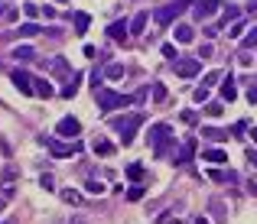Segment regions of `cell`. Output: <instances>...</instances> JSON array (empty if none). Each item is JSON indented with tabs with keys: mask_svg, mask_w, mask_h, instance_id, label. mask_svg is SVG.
Returning a JSON list of instances; mask_svg holds the SVG:
<instances>
[{
	"mask_svg": "<svg viewBox=\"0 0 257 224\" xmlns=\"http://www.w3.org/2000/svg\"><path fill=\"white\" fill-rule=\"evenodd\" d=\"M172 140H176V133H172L170 124H153L150 130H147V143H150L153 156H166L172 146Z\"/></svg>",
	"mask_w": 257,
	"mask_h": 224,
	"instance_id": "6da1fadb",
	"label": "cell"
},
{
	"mask_svg": "<svg viewBox=\"0 0 257 224\" xmlns=\"http://www.w3.org/2000/svg\"><path fill=\"white\" fill-rule=\"evenodd\" d=\"M140 124H143V117H140V114H124V117H114L111 124H107V127L114 130V133L120 137V143L127 146V143H134V137H137V127H140Z\"/></svg>",
	"mask_w": 257,
	"mask_h": 224,
	"instance_id": "7a4b0ae2",
	"label": "cell"
},
{
	"mask_svg": "<svg viewBox=\"0 0 257 224\" xmlns=\"http://www.w3.org/2000/svg\"><path fill=\"white\" fill-rule=\"evenodd\" d=\"M95 101H98V111L111 114V111H120V107H127L134 97L118 95V91H111V88H98V91H95Z\"/></svg>",
	"mask_w": 257,
	"mask_h": 224,
	"instance_id": "3957f363",
	"label": "cell"
},
{
	"mask_svg": "<svg viewBox=\"0 0 257 224\" xmlns=\"http://www.w3.org/2000/svg\"><path fill=\"white\" fill-rule=\"evenodd\" d=\"M192 0H172V3H166V7H160V10L153 13V23H160V26H170L176 16H179L186 7H189Z\"/></svg>",
	"mask_w": 257,
	"mask_h": 224,
	"instance_id": "277c9868",
	"label": "cell"
},
{
	"mask_svg": "<svg viewBox=\"0 0 257 224\" xmlns=\"http://www.w3.org/2000/svg\"><path fill=\"white\" fill-rule=\"evenodd\" d=\"M46 149L52 153V156H59V160H65V156H75V153H82V143H59L55 137L46 140Z\"/></svg>",
	"mask_w": 257,
	"mask_h": 224,
	"instance_id": "5b68a950",
	"label": "cell"
},
{
	"mask_svg": "<svg viewBox=\"0 0 257 224\" xmlns=\"http://www.w3.org/2000/svg\"><path fill=\"white\" fill-rule=\"evenodd\" d=\"M13 192H17V166H7L0 172V195H3V202H10Z\"/></svg>",
	"mask_w": 257,
	"mask_h": 224,
	"instance_id": "8992f818",
	"label": "cell"
},
{
	"mask_svg": "<svg viewBox=\"0 0 257 224\" xmlns=\"http://www.w3.org/2000/svg\"><path fill=\"white\" fill-rule=\"evenodd\" d=\"M46 68H49V72H55V78H65V85H69V81H72V65L65 62L62 55H55V59H49V62H46Z\"/></svg>",
	"mask_w": 257,
	"mask_h": 224,
	"instance_id": "52a82bcc",
	"label": "cell"
},
{
	"mask_svg": "<svg viewBox=\"0 0 257 224\" xmlns=\"http://www.w3.org/2000/svg\"><path fill=\"white\" fill-rule=\"evenodd\" d=\"M202 72V62L199 59H176V75L179 78H195Z\"/></svg>",
	"mask_w": 257,
	"mask_h": 224,
	"instance_id": "ba28073f",
	"label": "cell"
},
{
	"mask_svg": "<svg viewBox=\"0 0 257 224\" xmlns=\"http://www.w3.org/2000/svg\"><path fill=\"white\" fill-rule=\"evenodd\" d=\"M10 81H13V88H17L20 95H36V91H33V78H30V72L17 68V72L10 75Z\"/></svg>",
	"mask_w": 257,
	"mask_h": 224,
	"instance_id": "9c48e42d",
	"label": "cell"
},
{
	"mask_svg": "<svg viewBox=\"0 0 257 224\" xmlns=\"http://www.w3.org/2000/svg\"><path fill=\"white\" fill-rule=\"evenodd\" d=\"M55 133H59V137L75 140L78 133H82V124H78L75 117H62V120H59V127H55Z\"/></svg>",
	"mask_w": 257,
	"mask_h": 224,
	"instance_id": "30bf717a",
	"label": "cell"
},
{
	"mask_svg": "<svg viewBox=\"0 0 257 224\" xmlns=\"http://www.w3.org/2000/svg\"><path fill=\"white\" fill-rule=\"evenodd\" d=\"M192 156H195V140L189 137L186 143L179 146V156H176V166H189L192 162Z\"/></svg>",
	"mask_w": 257,
	"mask_h": 224,
	"instance_id": "8fae6325",
	"label": "cell"
},
{
	"mask_svg": "<svg viewBox=\"0 0 257 224\" xmlns=\"http://www.w3.org/2000/svg\"><path fill=\"white\" fill-rule=\"evenodd\" d=\"M218 7H222V3H218V0H195V16H199V20H205V16H212L215 10H218Z\"/></svg>",
	"mask_w": 257,
	"mask_h": 224,
	"instance_id": "7c38bea8",
	"label": "cell"
},
{
	"mask_svg": "<svg viewBox=\"0 0 257 224\" xmlns=\"http://www.w3.org/2000/svg\"><path fill=\"white\" fill-rule=\"evenodd\" d=\"M107 36H111V39H118V43H124V39L130 36V23H124V20L111 23V26H107Z\"/></svg>",
	"mask_w": 257,
	"mask_h": 224,
	"instance_id": "4fadbf2b",
	"label": "cell"
},
{
	"mask_svg": "<svg viewBox=\"0 0 257 224\" xmlns=\"http://www.w3.org/2000/svg\"><path fill=\"white\" fill-rule=\"evenodd\" d=\"M202 160L212 162V166H222V162H228V153L218 149V146H212V149H202Z\"/></svg>",
	"mask_w": 257,
	"mask_h": 224,
	"instance_id": "5bb4252c",
	"label": "cell"
},
{
	"mask_svg": "<svg viewBox=\"0 0 257 224\" xmlns=\"http://www.w3.org/2000/svg\"><path fill=\"white\" fill-rule=\"evenodd\" d=\"M95 153L101 156V160H107V156H114V143L104 137H95Z\"/></svg>",
	"mask_w": 257,
	"mask_h": 224,
	"instance_id": "9a60e30c",
	"label": "cell"
},
{
	"mask_svg": "<svg viewBox=\"0 0 257 224\" xmlns=\"http://www.w3.org/2000/svg\"><path fill=\"white\" fill-rule=\"evenodd\" d=\"M33 91H36V95H39V97H46V101H49V97L55 95V88L49 85L46 78H36V81H33Z\"/></svg>",
	"mask_w": 257,
	"mask_h": 224,
	"instance_id": "2e32d148",
	"label": "cell"
},
{
	"mask_svg": "<svg viewBox=\"0 0 257 224\" xmlns=\"http://www.w3.org/2000/svg\"><path fill=\"white\" fill-rule=\"evenodd\" d=\"M222 97H225L228 104H231V101L238 97V85H235V78H231V75H228L225 81H222Z\"/></svg>",
	"mask_w": 257,
	"mask_h": 224,
	"instance_id": "e0dca14e",
	"label": "cell"
},
{
	"mask_svg": "<svg viewBox=\"0 0 257 224\" xmlns=\"http://www.w3.org/2000/svg\"><path fill=\"white\" fill-rule=\"evenodd\" d=\"M72 23H75V32H78V36H85L88 26H91V16H88V13H72Z\"/></svg>",
	"mask_w": 257,
	"mask_h": 224,
	"instance_id": "ac0fdd59",
	"label": "cell"
},
{
	"mask_svg": "<svg viewBox=\"0 0 257 224\" xmlns=\"http://www.w3.org/2000/svg\"><path fill=\"white\" fill-rule=\"evenodd\" d=\"M147 20H150V13H147V10H143V13H137V16L130 20V32H134V36H140V32L147 30Z\"/></svg>",
	"mask_w": 257,
	"mask_h": 224,
	"instance_id": "d6986e66",
	"label": "cell"
},
{
	"mask_svg": "<svg viewBox=\"0 0 257 224\" xmlns=\"http://www.w3.org/2000/svg\"><path fill=\"white\" fill-rule=\"evenodd\" d=\"M202 137L222 143V140H228V127H202Z\"/></svg>",
	"mask_w": 257,
	"mask_h": 224,
	"instance_id": "ffe728a7",
	"label": "cell"
},
{
	"mask_svg": "<svg viewBox=\"0 0 257 224\" xmlns=\"http://www.w3.org/2000/svg\"><path fill=\"white\" fill-rule=\"evenodd\" d=\"M78 88H82V75L75 72V75H72V81L62 88V97H75V95H78Z\"/></svg>",
	"mask_w": 257,
	"mask_h": 224,
	"instance_id": "44dd1931",
	"label": "cell"
},
{
	"mask_svg": "<svg viewBox=\"0 0 257 224\" xmlns=\"http://www.w3.org/2000/svg\"><path fill=\"white\" fill-rule=\"evenodd\" d=\"M104 78H111V81H120V78H124V65L120 62H111L104 68Z\"/></svg>",
	"mask_w": 257,
	"mask_h": 224,
	"instance_id": "7402d4cb",
	"label": "cell"
},
{
	"mask_svg": "<svg viewBox=\"0 0 257 224\" xmlns=\"http://www.w3.org/2000/svg\"><path fill=\"white\" fill-rule=\"evenodd\" d=\"M208 179H212V182H238V172H231V169H228V172L212 169V172H208Z\"/></svg>",
	"mask_w": 257,
	"mask_h": 224,
	"instance_id": "603a6c76",
	"label": "cell"
},
{
	"mask_svg": "<svg viewBox=\"0 0 257 224\" xmlns=\"http://www.w3.org/2000/svg\"><path fill=\"white\" fill-rule=\"evenodd\" d=\"M150 97H153V104H166V85L156 81V85L150 88Z\"/></svg>",
	"mask_w": 257,
	"mask_h": 224,
	"instance_id": "cb8c5ba5",
	"label": "cell"
},
{
	"mask_svg": "<svg viewBox=\"0 0 257 224\" xmlns=\"http://www.w3.org/2000/svg\"><path fill=\"white\" fill-rule=\"evenodd\" d=\"M192 39H195L192 26H176V43H192Z\"/></svg>",
	"mask_w": 257,
	"mask_h": 224,
	"instance_id": "d4e9b609",
	"label": "cell"
},
{
	"mask_svg": "<svg viewBox=\"0 0 257 224\" xmlns=\"http://www.w3.org/2000/svg\"><path fill=\"white\" fill-rule=\"evenodd\" d=\"M17 32H20L23 39H30V36H39V32H43V30H39V23H23V26H20V30H17Z\"/></svg>",
	"mask_w": 257,
	"mask_h": 224,
	"instance_id": "484cf974",
	"label": "cell"
},
{
	"mask_svg": "<svg viewBox=\"0 0 257 224\" xmlns=\"http://www.w3.org/2000/svg\"><path fill=\"white\" fill-rule=\"evenodd\" d=\"M85 192H88V195H104V182L88 179V182H85Z\"/></svg>",
	"mask_w": 257,
	"mask_h": 224,
	"instance_id": "4316f807",
	"label": "cell"
},
{
	"mask_svg": "<svg viewBox=\"0 0 257 224\" xmlns=\"http://www.w3.org/2000/svg\"><path fill=\"white\" fill-rule=\"evenodd\" d=\"M59 195H62V202H69V205H78V202H82V192H75V189H62Z\"/></svg>",
	"mask_w": 257,
	"mask_h": 224,
	"instance_id": "83f0119b",
	"label": "cell"
},
{
	"mask_svg": "<svg viewBox=\"0 0 257 224\" xmlns=\"http://www.w3.org/2000/svg\"><path fill=\"white\" fill-rule=\"evenodd\" d=\"M13 59H23V62H30V59H36V52H33L30 46H20V49H13Z\"/></svg>",
	"mask_w": 257,
	"mask_h": 224,
	"instance_id": "f1b7e54d",
	"label": "cell"
},
{
	"mask_svg": "<svg viewBox=\"0 0 257 224\" xmlns=\"http://www.w3.org/2000/svg\"><path fill=\"white\" fill-rule=\"evenodd\" d=\"M225 78H222V72H205V88H212V85H222Z\"/></svg>",
	"mask_w": 257,
	"mask_h": 224,
	"instance_id": "f546056e",
	"label": "cell"
},
{
	"mask_svg": "<svg viewBox=\"0 0 257 224\" xmlns=\"http://www.w3.org/2000/svg\"><path fill=\"white\" fill-rule=\"evenodd\" d=\"M222 111H225V104H218V101L205 104V114H208V117H222Z\"/></svg>",
	"mask_w": 257,
	"mask_h": 224,
	"instance_id": "4dcf8cb0",
	"label": "cell"
},
{
	"mask_svg": "<svg viewBox=\"0 0 257 224\" xmlns=\"http://www.w3.org/2000/svg\"><path fill=\"white\" fill-rule=\"evenodd\" d=\"M127 179H134V182H140V179H143V166H140V162H134V166L127 169Z\"/></svg>",
	"mask_w": 257,
	"mask_h": 224,
	"instance_id": "1f68e13d",
	"label": "cell"
},
{
	"mask_svg": "<svg viewBox=\"0 0 257 224\" xmlns=\"http://www.w3.org/2000/svg\"><path fill=\"white\" fill-rule=\"evenodd\" d=\"M244 49H257V26L244 36Z\"/></svg>",
	"mask_w": 257,
	"mask_h": 224,
	"instance_id": "d6a6232c",
	"label": "cell"
},
{
	"mask_svg": "<svg viewBox=\"0 0 257 224\" xmlns=\"http://www.w3.org/2000/svg\"><path fill=\"white\" fill-rule=\"evenodd\" d=\"M39 185H43L46 192H55V179H52V176H49V172H46L43 179H39Z\"/></svg>",
	"mask_w": 257,
	"mask_h": 224,
	"instance_id": "836d02e7",
	"label": "cell"
},
{
	"mask_svg": "<svg viewBox=\"0 0 257 224\" xmlns=\"http://www.w3.org/2000/svg\"><path fill=\"white\" fill-rule=\"evenodd\" d=\"M238 16H241V10H238V7H225V13H222V20H238Z\"/></svg>",
	"mask_w": 257,
	"mask_h": 224,
	"instance_id": "e575fe53",
	"label": "cell"
},
{
	"mask_svg": "<svg viewBox=\"0 0 257 224\" xmlns=\"http://www.w3.org/2000/svg\"><path fill=\"white\" fill-rule=\"evenodd\" d=\"M127 198L130 202H140V198H143V185H134V189L127 192Z\"/></svg>",
	"mask_w": 257,
	"mask_h": 224,
	"instance_id": "d590c367",
	"label": "cell"
},
{
	"mask_svg": "<svg viewBox=\"0 0 257 224\" xmlns=\"http://www.w3.org/2000/svg\"><path fill=\"white\" fill-rule=\"evenodd\" d=\"M23 13H26V16H39V7H36V3H23Z\"/></svg>",
	"mask_w": 257,
	"mask_h": 224,
	"instance_id": "8d00e7d4",
	"label": "cell"
},
{
	"mask_svg": "<svg viewBox=\"0 0 257 224\" xmlns=\"http://www.w3.org/2000/svg\"><path fill=\"white\" fill-rule=\"evenodd\" d=\"M195 101H199V104H202V101H208V88H195Z\"/></svg>",
	"mask_w": 257,
	"mask_h": 224,
	"instance_id": "74e56055",
	"label": "cell"
},
{
	"mask_svg": "<svg viewBox=\"0 0 257 224\" xmlns=\"http://www.w3.org/2000/svg\"><path fill=\"white\" fill-rule=\"evenodd\" d=\"M163 55H166V59H172V62H176V46H172V43H166V46H163Z\"/></svg>",
	"mask_w": 257,
	"mask_h": 224,
	"instance_id": "f35d334b",
	"label": "cell"
},
{
	"mask_svg": "<svg viewBox=\"0 0 257 224\" xmlns=\"http://www.w3.org/2000/svg\"><path fill=\"white\" fill-rule=\"evenodd\" d=\"M212 55H215L212 46H202V49H199V59H212Z\"/></svg>",
	"mask_w": 257,
	"mask_h": 224,
	"instance_id": "ab89813d",
	"label": "cell"
},
{
	"mask_svg": "<svg viewBox=\"0 0 257 224\" xmlns=\"http://www.w3.org/2000/svg\"><path fill=\"white\" fill-rule=\"evenodd\" d=\"M241 32H244V23H235V26L228 30V36H241Z\"/></svg>",
	"mask_w": 257,
	"mask_h": 224,
	"instance_id": "60d3db41",
	"label": "cell"
},
{
	"mask_svg": "<svg viewBox=\"0 0 257 224\" xmlns=\"http://www.w3.org/2000/svg\"><path fill=\"white\" fill-rule=\"evenodd\" d=\"M247 101H251V104H257V85L247 88Z\"/></svg>",
	"mask_w": 257,
	"mask_h": 224,
	"instance_id": "b9f144b4",
	"label": "cell"
},
{
	"mask_svg": "<svg viewBox=\"0 0 257 224\" xmlns=\"http://www.w3.org/2000/svg\"><path fill=\"white\" fill-rule=\"evenodd\" d=\"M179 117H182V120H186V124H195V114H192V111H182Z\"/></svg>",
	"mask_w": 257,
	"mask_h": 224,
	"instance_id": "7bdbcfd3",
	"label": "cell"
},
{
	"mask_svg": "<svg viewBox=\"0 0 257 224\" xmlns=\"http://www.w3.org/2000/svg\"><path fill=\"white\" fill-rule=\"evenodd\" d=\"M43 16L46 20H55V7H43Z\"/></svg>",
	"mask_w": 257,
	"mask_h": 224,
	"instance_id": "ee69618b",
	"label": "cell"
},
{
	"mask_svg": "<svg viewBox=\"0 0 257 224\" xmlns=\"http://www.w3.org/2000/svg\"><path fill=\"white\" fill-rule=\"evenodd\" d=\"M247 160H251V166H257V153H254V149L247 153Z\"/></svg>",
	"mask_w": 257,
	"mask_h": 224,
	"instance_id": "f6af8a7d",
	"label": "cell"
},
{
	"mask_svg": "<svg viewBox=\"0 0 257 224\" xmlns=\"http://www.w3.org/2000/svg\"><path fill=\"white\" fill-rule=\"evenodd\" d=\"M69 224H88V221H85V218H72Z\"/></svg>",
	"mask_w": 257,
	"mask_h": 224,
	"instance_id": "bcb514c9",
	"label": "cell"
},
{
	"mask_svg": "<svg viewBox=\"0 0 257 224\" xmlns=\"http://www.w3.org/2000/svg\"><path fill=\"white\" fill-rule=\"evenodd\" d=\"M195 224H208V218H202V214H199V218H195Z\"/></svg>",
	"mask_w": 257,
	"mask_h": 224,
	"instance_id": "7dc6e473",
	"label": "cell"
},
{
	"mask_svg": "<svg viewBox=\"0 0 257 224\" xmlns=\"http://www.w3.org/2000/svg\"><path fill=\"white\" fill-rule=\"evenodd\" d=\"M247 7H251V10H257V0H247Z\"/></svg>",
	"mask_w": 257,
	"mask_h": 224,
	"instance_id": "c3c4849f",
	"label": "cell"
},
{
	"mask_svg": "<svg viewBox=\"0 0 257 224\" xmlns=\"http://www.w3.org/2000/svg\"><path fill=\"white\" fill-rule=\"evenodd\" d=\"M251 137H254V143H257V127H254V130H251Z\"/></svg>",
	"mask_w": 257,
	"mask_h": 224,
	"instance_id": "681fc988",
	"label": "cell"
},
{
	"mask_svg": "<svg viewBox=\"0 0 257 224\" xmlns=\"http://www.w3.org/2000/svg\"><path fill=\"white\" fill-rule=\"evenodd\" d=\"M55 3H65V0H55Z\"/></svg>",
	"mask_w": 257,
	"mask_h": 224,
	"instance_id": "f907efd6",
	"label": "cell"
}]
</instances>
